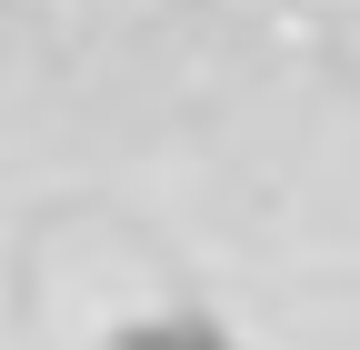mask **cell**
<instances>
[{"label":"cell","mask_w":360,"mask_h":350,"mask_svg":"<svg viewBox=\"0 0 360 350\" xmlns=\"http://www.w3.org/2000/svg\"><path fill=\"white\" fill-rule=\"evenodd\" d=\"M101 350H231V330H210V320H191V311H170V320H130V330H110Z\"/></svg>","instance_id":"1"}]
</instances>
